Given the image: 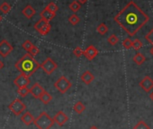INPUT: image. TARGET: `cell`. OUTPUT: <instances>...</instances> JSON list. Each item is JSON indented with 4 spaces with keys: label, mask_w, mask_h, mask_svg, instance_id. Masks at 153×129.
Segmentation results:
<instances>
[{
    "label": "cell",
    "mask_w": 153,
    "mask_h": 129,
    "mask_svg": "<svg viewBox=\"0 0 153 129\" xmlns=\"http://www.w3.org/2000/svg\"><path fill=\"white\" fill-rule=\"evenodd\" d=\"M33 124L38 129H50L54 125V121L48 113L43 111L36 118H34Z\"/></svg>",
    "instance_id": "cell-3"
},
{
    "label": "cell",
    "mask_w": 153,
    "mask_h": 129,
    "mask_svg": "<svg viewBox=\"0 0 153 129\" xmlns=\"http://www.w3.org/2000/svg\"><path fill=\"white\" fill-rule=\"evenodd\" d=\"M68 120V116L63 112V111H59L58 113H56V115L53 116V121L54 124L58 125L59 126H62L64 125Z\"/></svg>",
    "instance_id": "cell-10"
},
{
    "label": "cell",
    "mask_w": 153,
    "mask_h": 129,
    "mask_svg": "<svg viewBox=\"0 0 153 129\" xmlns=\"http://www.w3.org/2000/svg\"><path fill=\"white\" fill-rule=\"evenodd\" d=\"M4 67H5V64H4V62H3L1 60H0V70H2Z\"/></svg>",
    "instance_id": "cell-36"
},
{
    "label": "cell",
    "mask_w": 153,
    "mask_h": 129,
    "mask_svg": "<svg viewBox=\"0 0 153 129\" xmlns=\"http://www.w3.org/2000/svg\"><path fill=\"white\" fill-rule=\"evenodd\" d=\"M8 108L16 116H20L26 109V106L20 98H16L8 105Z\"/></svg>",
    "instance_id": "cell-5"
},
{
    "label": "cell",
    "mask_w": 153,
    "mask_h": 129,
    "mask_svg": "<svg viewBox=\"0 0 153 129\" xmlns=\"http://www.w3.org/2000/svg\"><path fill=\"white\" fill-rule=\"evenodd\" d=\"M83 55H84L88 60H94V59L98 55V50H97L94 45H89V46L83 51Z\"/></svg>",
    "instance_id": "cell-12"
},
{
    "label": "cell",
    "mask_w": 153,
    "mask_h": 129,
    "mask_svg": "<svg viewBox=\"0 0 153 129\" xmlns=\"http://www.w3.org/2000/svg\"><path fill=\"white\" fill-rule=\"evenodd\" d=\"M68 22L71 25H76L79 22H80V18L76 16V14H73L71 15L69 17H68Z\"/></svg>",
    "instance_id": "cell-24"
},
{
    "label": "cell",
    "mask_w": 153,
    "mask_h": 129,
    "mask_svg": "<svg viewBox=\"0 0 153 129\" xmlns=\"http://www.w3.org/2000/svg\"><path fill=\"white\" fill-rule=\"evenodd\" d=\"M39 52H40V49H39L37 46H35V45L33 44V46L32 47V49L30 50V51H29L28 53H30L32 56H33V57H34V56H35V55H37Z\"/></svg>",
    "instance_id": "cell-34"
},
{
    "label": "cell",
    "mask_w": 153,
    "mask_h": 129,
    "mask_svg": "<svg viewBox=\"0 0 153 129\" xmlns=\"http://www.w3.org/2000/svg\"><path fill=\"white\" fill-rule=\"evenodd\" d=\"M15 67L24 75L31 77L40 68V63L30 53L25 54L16 64Z\"/></svg>",
    "instance_id": "cell-2"
},
{
    "label": "cell",
    "mask_w": 153,
    "mask_h": 129,
    "mask_svg": "<svg viewBox=\"0 0 153 129\" xmlns=\"http://www.w3.org/2000/svg\"><path fill=\"white\" fill-rule=\"evenodd\" d=\"M89 129H98V128H97V126H95V125H93V126H91V127H90Z\"/></svg>",
    "instance_id": "cell-39"
},
{
    "label": "cell",
    "mask_w": 153,
    "mask_h": 129,
    "mask_svg": "<svg viewBox=\"0 0 153 129\" xmlns=\"http://www.w3.org/2000/svg\"><path fill=\"white\" fill-rule=\"evenodd\" d=\"M73 109L76 113H78V114H81L85 111L86 109V107L85 105L81 102V101H78L73 107Z\"/></svg>",
    "instance_id": "cell-20"
},
{
    "label": "cell",
    "mask_w": 153,
    "mask_h": 129,
    "mask_svg": "<svg viewBox=\"0 0 153 129\" xmlns=\"http://www.w3.org/2000/svg\"><path fill=\"white\" fill-rule=\"evenodd\" d=\"M140 87L145 92H150L153 89V80L149 76L144 77L140 82Z\"/></svg>",
    "instance_id": "cell-11"
},
{
    "label": "cell",
    "mask_w": 153,
    "mask_h": 129,
    "mask_svg": "<svg viewBox=\"0 0 153 129\" xmlns=\"http://www.w3.org/2000/svg\"><path fill=\"white\" fill-rule=\"evenodd\" d=\"M40 16H41L42 19H44V20L50 22V21H51V20L56 16V14H53V13L50 12L48 9L44 8V9L40 13Z\"/></svg>",
    "instance_id": "cell-17"
},
{
    "label": "cell",
    "mask_w": 153,
    "mask_h": 129,
    "mask_svg": "<svg viewBox=\"0 0 153 129\" xmlns=\"http://www.w3.org/2000/svg\"><path fill=\"white\" fill-rule=\"evenodd\" d=\"M145 39L147 42H149V43H150L151 45H153V28L146 34Z\"/></svg>",
    "instance_id": "cell-32"
},
{
    "label": "cell",
    "mask_w": 153,
    "mask_h": 129,
    "mask_svg": "<svg viewBox=\"0 0 153 129\" xmlns=\"http://www.w3.org/2000/svg\"><path fill=\"white\" fill-rule=\"evenodd\" d=\"M80 8H81V4H79L76 0V1H73L72 3H70V5H69V9L74 13L80 10Z\"/></svg>",
    "instance_id": "cell-23"
},
{
    "label": "cell",
    "mask_w": 153,
    "mask_h": 129,
    "mask_svg": "<svg viewBox=\"0 0 153 129\" xmlns=\"http://www.w3.org/2000/svg\"><path fill=\"white\" fill-rule=\"evenodd\" d=\"M79 4H81V5H83V4H86L87 2H88V0H76Z\"/></svg>",
    "instance_id": "cell-35"
},
{
    "label": "cell",
    "mask_w": 153,
    "mask_h": 129,
    "mask_svg": "<svg viewBox=\"0 0 153 129\" xmlns=\"http://www.w3.org/2000/svg\"><path fill=\"white\" fill-rule=\"evenodd\" d=\"M33 46V43L30 41V40H26V41H25L24 42V43L22 44V47L27 51V52H29L30 51V50L32 49V47Z\"/></svg>",
    "instance_id": "cell-29"
},
{
    "label": "cell",
    "mask_w": 153,
    "mask_h": 129,
    "mask_svg": "<svg viewBox=\"0 0 153 129\" xmlns=\"http://www.w3.org/2000/svg\"><path fill=\"white\" fill-rule=\"evenodd\" d=\"M39 99L42 101V104H44V105H48V104L52 100V96H51L48 91L44 90V91H43V93L41 95V97H40V98H39Z\"/></svg>",
    "instance_id": "cell-18"
},
{
    "label": "cell",
    "mask_w": 153,
    "mask_h": 129,
    "mask_svg": "<svg viewBox=\"0 0 153 129\" xmlns=\"http://www.w3.org/2000/svg\"><path fill=\"white\" fill-rule=\"evenodd\" d=\"M123 46L124 49L129 50L131 48H132V41L130 38H125L123 42Z\"/></svg>",
    "instance_id": "cell-30"
},
{
    "label": "cell",
    "mask_w": 153,
    "mask_h": 129,
    "mask_svg": "<svg viewBox=\"0 0 153 129\" xmlns=\"http://www.w3.org/2000/svg\"><path fill=\"white\" fill-rule=\"evenodd\" d=\"M133 129H150V128L144 121H140L134 125Z\"/></svg>",
    "instance_id": "cell-28"
},
{
    "label": "cell",
    "mask_w": 153,
    "mask_h": 129,
    "mask_svg": "<svg viewBox=\"0 0 153 129\" xmlns=\"http://www.w3.org/2000/svg\"><path fill=\"white\" fill-rule=\"evenodd\" d=\"M149 98L153 101V89L151 90V92H150V94H149Z\"/></svg>",
    "instance_id": "cell-37"
},
{
    "label": "cell",
    "mask_w": 153,
    "mask_h": 129,
    "mask_svg": "<svg viewBox=\"0 0 153 129\" xmlns=\"http://www.w3.org/2000/svg\"><path fill=\"white\" fill-rule=\"evenodd\" d=\"M46 9H48L50 12H51V13H53V14H56L57 13V11H58V9H59V7H58V6L54 3V2H51V3H49L47 6H46V7H45Z\"/></svg>",
    "instance_id": "cell-26"
},
{
    "label": "cell",
    "mask_w": 153,
    "mask_h": 129,
    "mask_svg": "<svg viewBox=\"0 0 153 129\" xmlns=\"http://www.w3.org/2000/svg\"><path fill=\"white\" fill-rule=\"evenodd\" d=\"M13 51H14V47L7 40L4 39L0 42V55L2 57L4 58L7 57Z\"/></svg>",
    "instance_id": "cell-8"
},
{
    "label": "cell",
    "mask_w": 153,
    "mask_h": 129,
    "mask_svg": "<svg viewBox=\"0 0 153 129\" xmlns=\"http://www.w3.org/2000/svg\"><path fill=\"white\" fill-rule=\"evenodd\" d=\"M2 19H3V18H2V16H1V15H0V22H1V21H2Z\"/></svg>",
    "instance_id": "cell-40"
},
{
    "label": "cell",
    "mask_w": 153,
    "mask_h": 129,
    "mask_svg": "<svg viewBox=\"0 0 153 129\" xmlns=\"http://www.w3.org/2000/svg\"><path fill=\"white\" fill-rule=\"evenodd\" d=\"M107 42H108V43H109L110 45L114 46V45H116V44L118 43L119 38H118L115 34H111V35L108 37V39H107Z\"/></svg>",
    "instance_id": "cell-27"
},
{
    "label": "cell",
    "mask_w": 153,
    "mask_h": 129,
    "mask_svg": "<svg viewBox=\"0 0 153 129\" xmlns=\"http://www.w3.org/2000/svg\"><path fill=\"white\" fill-rule=\"evenodd\" d=\"M142 47V43L139 40V39H135L134 41H132V48L136 51L141 49Z\"/></svg>",
    "instance_id": "cell-31"
},
{
    "label": "cell",
    "mask_w": 153,
    "mask_h": 129,
    "mask_svg": "<svg viewBox=\"0 0 153 129\" xmlns=\"http://www.w3.org/2000/svg\"><path fill=\"white\" fill-rule=\"evenodd\" d=\"M11 9H12V7L7 2H3L1 5H0V11L5 15L8 14L11 11Z\"/></svg>",
    "instance_id": "cell-21"
},
{
    "label": "cell",
    "mask_w": 153,
    "mask_h": 129,
    "mask_svg": "<svg viewBox=\"0 0 153 129\" xmlns=\"http://www.w3.org/2000/svg\"><path fill=\"white\" fill-rule=\"evenodd\" d=\"M83 50H82V48L81 47H79V46H78V47H76L74 50H73V54L76 56V57H80V56H82L83 55Z\"/></svg>",
    "instance_id": "cell-33"
},
{
    "label": "cell",
    "mask_w": 153,
    "mask_h": 129,
    "mask_svg": "<svg viewBox=\"0 0 153 129\" xmlns=\"http://www.w3.org/2000/svg\"><path fill=\"white\" fill-rule=\"evenodd\" d=\"M33 27H34L35 31L42 36L47 35L51 29V25L50 22H48L44 19H42V18L35 23Z\"/></svg>",
    "instance_id": "cell-6"
},
{
    "label": "cell",
    "mask_w": 153,
    "mask_h": 129,
    "mask_svg": "<svg viewBox=\"0 0 153 129\" xmlns=\"http://www.w3.org/2000/svg\"><path fill=\"white\" fill-rule=\"evenodd\" d=\"M14 84H15L17 88L27 87V86L30 84V78L21 73L19 76H17V77L14 80Z\"/></svg>",
    "instance_id": "cell-9"
},
{
    "label": "cell",
    "mask_w": 153,
    "mask_h": 129,
    "mask_svg": "<svg viewBox=\"0 0 153 129\" xmlns=\"http://www.w3.org/2000/svg\"><path fill=\"white\" fill-rule=\"evenodd\" d=\"M133 61L137 64V65H141L142 63H144V61L146 60V58H145V56L142 54V53H140V52H138V53H136L135 55H134V57H133Z\"/></svg>",
    "instance_id": "cell-19"
},
{
    "label": "cell",
    "mask_w": 153,
    "mask_h": 129,
    "mask_svg": "<svg viewBox=\"0 0 153 129\" xmlns=\"http://www.w3.org/2000/svg\"><path fill=\"white\" fill-rule=\"evenodd\" d=\"M114 20L130 36H133L149 22V17L131 0L114 17Z\"/></svg>",
    "instance_id": "cell-1"
},
{
    "label": "cell",
    "mask_w": 153,
    "mask_h": 129,
    "mask_svg": "<svg viewBox=\"0 0 153 129\" xmlns=\"http://www.w3.org/2000/svg\"><path fill=\"white\" fill-rule=\"evenodd\" d=\"M40 68H42L47 75H51L58 68V65L51 58H47L42 64H40Z\"/></svg>",
    "instance_id": "cell-7"
},
{
    "label": "cell",
    "mask_w": 153,
    "mask_h": 129,
    "mask_svg": "<svg viewBox=\"0 0 153 129\" xmlns=\"http://www.w3.org/2000/svg\"><path fill=\"white\" fill-rule=\"evenodd\" d=\"M21 121L25 125H30L31 124L33 123L34 121V117L33 116L32 113H30L29 111L25 112V114H23V116H21Z\"/></svg>",
    "instance_id": "cell-15"
},
{
    "label": "cell",
    "mask_w": 153,
    "mask_h": 129,
    "mask_svg": "<svg viewBox=\"0 0 153 129\" xmlns=\"http://www.w3.org/2000/svg\"><path fill=\"white\" fill-rule=\"evenodd\" d=\"M17 93L21 98H25L30 93V91H29V89L27 87H23V88H18Z\"/></svg>",
    "instance_id": "cell-25"
},
{
    "label": "cell",
    "mask_w": 153,
    "mask_h": 129,
    "mask_svg": "<svg viewBox=\"0 0 153 129\" xmlns=\"http://www.w3.org/2000/svg\"><path fill=\"white\" fill-rule=\"evenodd\" d=\"M80 79H81V81H82L86 85H89V84L95 80V76L92 74L91 72L87 71V72H85L81 75Z\"/></svg>",
    "instance_id": "cell-16"
},
{
    "label": "cell",
    "mask_w": 153,
    "mask_h": 129,
    "mask_svg": "<svg viewBox=\"0 0 153 129\" xmlns=\"http://www.w3.org/2000/svg\"><path fill=\"white\" fill-rule=\"evenodd\" d=\"M54 87L59 93L65 94L72 87V84L68 78H66L65 76H61L54 82Z\"/></svg>",
    "instance_id": "cell-4"
},
{
    "label": "cell",
    "mask_w": 153,
    "mask_h": 129,
    "mask_svg": "<svg viewBox=\"0 0 153 129\" xmlns=\"http://www.w3.org/2000/svg\"><path fill=\"white\" fill-rule=\"evenodd\" d=\"M44 90H45V89L42 88V86L41 84L37 83V82L34 83V84L33 85V87L29 89L30 94H32L33 97L35 98H40L41 95L43 93Z\"/></svg>",
    "instance_id": "cell-13"
},
{
    "label": "cell",
    "mask_w": 153,
    "mask_h": 129,
    "mask_svg": "<svg viewBox=\"0 0 153 129\" xmlns=\"http://www.w3.org/2000/svg\"><path fill=\"white\" fill-rule=\"evenodd\" d=\"M23 15L27 18V19H32L35 15H36V11L35 9L31 6V5H27L22 11Z\"/></svg>",
    "instance_id": "cell-14"
},
{
    "label": "cell",
    "mask_w": 153,
    "mask_h": 129,
    "mask_svg": "<svg viewBox=\"0 0 153 129\" xmlns=\"http://www.w3.org/2000/svg\"><path fill=\"white\" fill-rule=\"evenodd\" d=\"M150 51V53H151V55L153 56V45H152V47L150 48V51Z\"/></svg>",
    "instance_id": "cell-38"
},
{
    "label": "cell",
    "mask_w": 153,
    "mask_h": 129,
    "mask_svg": "<svg viewBox=\"0 0 153 129\" xmlns=\"http://www.w3.org/2000/svg\"><path fill=\"white\" fill-rule=\"evenodd\" d=\"M97 33H98L99 34L105 35V34L108 32V27H107V25H106L105 24L102 23V24H100V25H97Z\"/></svg>",
    "instance_id": "cell-22"
}]
</instances>
